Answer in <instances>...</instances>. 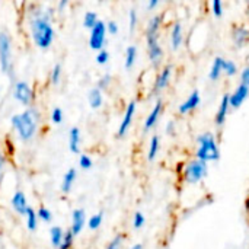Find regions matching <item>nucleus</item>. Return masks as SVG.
<instances>
[{
  "label": "nucleus",
  "instance_id": "7ed1b4c3",
  "mask_svg": "<svg viewBox=\"0 0 249 249\" xmlns=\"http://www.w3.org/2000/svg\"><path fill=\"white\" fill-rule=\"evenodd\" d=\"M196 152H194V158L198 160H203L206 163H212V162H217L220 159V146L217 142V137L210 133V131H204L200 133L196 139Z\"/></svg>",
  "mask_w": 249,
  "mask_h": 249
},
{
  "label": "nucleus",
  "instance_id": "f257e3e1",
  "mask_svg": "<svg viewBox=\"0 0 249 249\" xmlns=\"http://www.w3.org/2000/svg\"><path fill=\"white\" fill-rule=\"evenodd\" d=\"M34 10L28 12V29L34 45L39 50H48L55 39V29L53 19L55 9L48 6L45 9L32 4Z\"/></svg>",
  "mask_w": 249,
  "mask_h": 249
},
{
  "label": "nucleus",
  "instance_id": "49530a36",
  "mask_svg": "<svg viewBox=\"0 0 249 249\" xmlns=\"http://www.w3.org/2000/svg\"><path fill=\"white\" fill-rule=\"evenodd\" d=\"M160 6V0H149L147 3H146V9L149 10V12H153L155 9H158Z\"/></svg>",
  "mask_w": 249,
  "mask_h": 249
},
{
  "label": "nucleus",
  "instance_id": "37998d69",
  "mask_svg": "<svg viewBox=\"0 0 249 249\" xmlns=\"http://www.w3.org/2000/svg\"><path fill=\"white\" fill-rule=\"evenodd\" d=\"M107 32H108L109 35H112V36L118 35V32H120L118 23H117L115 20H108V22H107Z\"/></svg>",
  "mask_w": 249,
  "mask_h": 249
},
{
  "label": "nucleus",
  "instance_id": "b1692460",
  "mask_svg": "<svg viewBox=\"0 0 249 249\" xmlns=\"http://www.w3.org/2000/svg\"><path fill=\"white\" fill-rule=\"evenodd\" d=\"M88 102L92 109H99L104 105V92L99 90L96 86L92 88L88 93Z\"/></svg>",
  "mask_w": 249,
  "mask_h": 249
},
{
  "label": "nucleus",
  "instance_id": "473e14b6",
  "mask_svg": "<svg viewBox=\"0 0 249 249\" xmlns=\"http://www.w3.org/2000/svg\"><path fill=\"white\" fill-rule=\"evenodd\" d=\"M210 10H212V15L214 18H217V19L222 18L225 15V4H223V1L222 0H213L210 3Z\"/></svg>",
  "mask_w": 249,
  "mask_h": 249
},
{
  "label": "nucleus",
  "instance_id": "e433bc0d",
  "mask_svg": "<svg viewBox=\"0 0 249 249\" xmlns=\"http://www.w3.org/2000/svg\"><path fill=\"white\" fill-rule=\"evenodd\" d=\"M144 225H146V216L142 212H136L133 216V228L136 231H140L144 228Z\"/></svg>",
  "mask_w": 249,
  "mask_h": 249
},
{
  "label": "nucleus",
  "instance_id": "9d476101",
  "mask_svg": "<svg viewBox=\"0 0 249 249\" xmlns=\"http://www.w3.org/2000/svg\"><path fill=\"white\" fill-rule=\"evenodd\" d=\"M136 112H137V102L136 101H130L125 107V111H124V115L121 118V123H120V127L117 130V136L120 139L125 137L133 125V121H134V117H136Z\"/></svg>",
  "mask_w": 249,
  "mask_h": 249
},
{
  "label": "nucleus",
  "instance_id": "58836bf2",
  "mask_svg": "<svg viewBox=\"0 0 249 249\" xmlns=\"http://www.w3.org/2000/svg\"><path fill=\"white\" fill-rule=\"evenodd\" d=\"M137 25H139V13H137V10L133 7V9H130V12H128V28H130V31L134 32L136 28H137Z\"/></svg>",
  "mask_w": 249,
  "mask_h": 249
},
{
  "label": "nucleus",
  "instance_id": "a18cd8bd",
  "mask_svg": "<svg viewBox=\"0 0 249 249\" xmlns=\"http://www.w3.org/2000/svg\"><path fill=\"white\" fill-rule=\"evenodd\" d=\"M69 0H60L57 4H55V12H58V13H63L67 7H69Z\"/></svg>",
  "mask_w": 249,
  "mask_h": 249
},
{
  "label": "nucleus",
  "instance_id": "2f4dec72",
  "mask_svg": "<svg viewBox=\"0 0 249 249\" xmlns=\"http://www.w3.org/2000/svg\"><path fill=\"white\" fill-rule=\"evenodd\" d=\"M36 216H38V220L42 222V223H51L53 222V213L48 207L45 206H41L38 210H36Z\"/></svg>",
  "mask_w": 249,
  "mask_h": 249
},
{
  "label": "nucleus",
  "instance_id": "aec40b11",
  "mask_svg": "<svg viewBox=\"0 0 249 249\" xmlns=\"http://www.w3.org/2000/svg\"><path fill=\"white\" fill-rule=\"evenodd\" d=\"M82 147V131L79 127H71L69 131V149L71 153L79 155Z\"/></svg>",
  "mask_w": 249,
  "mask_h": 249
},
{
  "label": "nucleus",
  "instance_id": "79ce46f5",
  "mask_svg": "<svg viewBox=\"0 0 249 249\" xmlns=\"http://www.w3.org/2000/svg\"><path fill=\"white\" fill-rule=\"evenodd\" d=\"M239 83L245 85L249 88V64L244 66L239 71Z\"/></svg>",
  "mask_w": 249,
  "mask_h": 249
},
{
  "label": "nucleus",
  "instance_id": "1a4fd4ad",
  "mask_svg": "<svg viewBox=\"0 0 249 249\" xmlns=\"http://www.w3.org/2000/svg\"><path fill=\"white\" fill-rule=\"evenodd\" d=\"M172 74H174V66L172 64L162 66L159 73L156 74V77L153 80L152 93L153 95H160L165 89H168V86L171 85V80H172Z\"/></svg>",
  "mask_w": 249,
  "mask_h": 249
},
{
  "label": "nucleus",
  "instance_id": "412c9836",
  "mask_svg": "<svg viewBox=\"0 0 249 249\" xmlns=\"http://www.w3.org/2000/svg\"><path fill=\"white\" fill-rule=\"evenodd\" d=\"M77 179V169L76 168H70L67 169V172L63 175V179H61V185H60V190L63 194H70V191L73 190V185Z\"/></svg>",
  "mask_w": 249,
  "mask_h": 249
},
{
  "label": "nucleus",
  "instance_id": "f704fd0d",
  "mask_svg": "<svg viewBox=\"0 0 249 249\" xmlns=\"http://www.w3.org/2000/svg\"><path fill=\"white\" fill-rule=\"evenodd\" d=\"M124 241H125V235L124 233H117L111 241L109 244L107 245L105 249H123L124 247Z\"/></svg>",
  "mask_w": 249,
  "mask_h": 249
},
{
  "label": "nucleus",
  "instance_id": "c756f323",
  "mask_svg": "<svg viewBox=\"0 0 249 249\" xmlns=\"http://www.w3.org/2000/svg\"><path fill=\"white\" fill-rule=\"evenodd\" d=\"M102 223H104V213H102V212H99V213L92 214V216L88 219L86 226H88L90 231H98V229L102 226Z\"/></svg>",
  "mask_w": 249,
  "mask_h": 249
},
{
  "label": "nucleus",
  "instance_id": "393cba45",
  "mask_svg": "<svg viewBox=\"0 0 249 249\" xmlns=\"http://www.w3.org/2000/svg\"><path fill=\"white\" fill-rule=\"evenodd\" d=\"M160 152V136L153 134L149 140V147H147V160L153 162Z\"/></svg>",
  "mask_w": 249,
  "mask_h": 249
},
{
  "label": "nucleus",
  "instance_id": "9b49d317",
  "mask_svg": "<svg viewBox=\"0 0 249 249\" xmlns=\"http://www.w3.org/2000/svg\"><path fill=\"white\" fill-rule=\"evenodd\" d=\"M163 109H165V104H163V101L160 98H158L153 108L150 109V112L144 118V123H143V131L144 133H149L152 128L156 127V124L159 123V120H160V117L163 114Z\"/></svg>",
  "mask_w": 249,
  "mask_h": 249
},
{
  "label": "nucleus",
  "instance_id": "a211bd4d",
  "mask_svg": "<svg viewBox=\"0 0 249 249\" xmlns=\"http://www.w3.org/2000/svg\"><path fill=\"white\" fill-rule=\"evenodd\" d=\"M231 109L232 108H231V104H229V93H223L222 98H220V102H219L216 115H214V124L217 127H223L225 125Z\"/></svg>",
  "mask_w": 249,
  "mask_h": 249
},
{
  "label": "nucleus",
  "instance_id": "72a5a7b5",
  "mask_svg": "<svg viewBox=\"0 0 249 249\" xmlns=\"http://www.w3.org/2000/svg\"><path fill=\"white\" fill-rule=\"evenodd\" d=\"M112 85V74L111 73H105V74H102L99 79H98V83H96V88L99 89V90H107V89H109V86Z\"/></svg>",
  "mask_w": 249,
  "mask_h": 249
},
{
  "label": "nucleus",
  "instance_id": "4be33fe9",
  "mask_svg": "<svg viewBox=\"0 0 249 249\" xmlns=\"http://www.w3.org/2000/svg\"><path fill=\"white\" fill-rule=\"evenodd\" d=\"M223 63H225V57H222V55H216L213 58V63H212L210 70H209V80L210 82H217L222 77Z\"/></svg>",
  "mask_w": 249,
  "mask_h": 249
},
{
  "label": "nucleus",
  "instance_id": "09e8293b",
  "mask_svg": "<svg viewBox=\"0 0 249 249\" xmlns=\"http://www.w3.org/2000/svg\"><path fill=\"white\" fill-rule=\"evenodd\" d=\"M130 249H144V247H143V244H134L130 247Z\"/></svg>",
  "mask_w": 249,
  "mask_h": 249
},
{
  "label": "nucleus",
  "instance_id": "ea45409f",
  "mask_svg": "<svg viewBox=\"0 0 249 249\" xmlns=\"http://www.w3.org/2000/svg\"><path fill=\"white\" fill-rule=\"evenodd\" d=\"M73 244H74V235L69 229V231H66L64 239H63V242H61V245H60L58 249H73Z\"/></svg>",
  "mask_w": 249,
  "mask_h": 249
},
{
  "label": "nucleus",
  "instance_id": "a878e982",
  "mask_svg": "<svg viewBox=\"0 0 249 249\" xmlns=\"http://www.w3.org/2000/svg\"><path fill=\"white\" fill-rule=\"evenodd\" d=\"M64 229L61 226H53L50 229V242H51V247L54 249L60 248L63 239H64Z\"/></svg>",
  "mask_w": 249,
  "mask_h": 249
},
{
  "label": "nucleus",
  "instance_id": "4468645a",
  "mask_svg": "<svg viewBox=\"0 0 249 249\" xmlns=\"http://www.w3.org/2000/svg\"><path fill=\"white\" fill-rule=\"evenodd\" d=\"M232 42L235 48L241 50L249 44V26L247 23H236L232 28Z\"/></svg>",
  "mask_w": 249,
  "mask_h": 249
},
{
  "label": "nucleus",
  "instance_id": "6e6552de",
  "mask_svg": "<svg viewBox=\"0 0 249 249\" xmlns=\"http://www.w3.org/2000/svg\"><path fill=\"white\" fill-rule=\"evenodd\" d=\"M107 23L99 20L90 31H89V47L95 51H101L105 48L107 44Z\"/></svg>",
  "mask_w": 249,
  "mask_h": 249
},
{
  "label": "nucleus",
  "instance_id": "ddd939ff",
  "mask_svg": "<svg viewBox=\"0 0 249 249\" xmlns=\"http://www.w3.org/2000/svg\"><path fill=\"white\" fill-rule=\"evenodd\" d=\"M184 38H185V32H184V26L179 20H175L169 29V45L172 51H178L181 50V47L184 45Z\"/></svg>",
  "mask_w": 249,
  "mask_h": 249
},
{
  "label": "nucleus",
  "instance_id": "cd10ccee",
  "mask_svg": "<svg viewBox=\"0 0 249 249\" xmlns=\"http://www.w3.org/2000/svg\"><path fill=\"white\" fill-rule=\"evenodd\" d=\"M101 19H99V16H98V13L96 12H92V10H89V12H86L85 15H83V19H82V23H83V26L86 28V29H92L98 22H99Z\"/></svg>",
  "mask_w": 249,
  "mask_h": 249
},
{
  "label": "nucleus",
  "instance_id": "6ab92c4d",
  "mask_svg": "<svg viewBox=\"0 0 249 249\" xmlns=\"http://www.w3.org/2000/svg\"><path fill=\"white\" fill-rule=\"evenodd\" d=\"M163 26V15L162 13H156L153 15L147 23H146V29H144V36H159L160 35V29Z\"/></svg>",
  "mask_w": 249,
  "mask_h": 249
},
{
  "label": "nucleus",
  "instance_id": "bb28decb",
  "mask_svg": "<svg viewBox=\"0 0 249 249\" xmlns=\"http://www.w3.org/2000/svg\"><path fill=\"white\" fill-rule=\"evenodd\" d=\"M25 220H26L25 222L26 223V229L29 232H35L38 229L39 220H38V216H36V210L35 209H32V207L28 209V212L25 213Z\"/></svg>",
  "mask_w": 249,
  "mask_h": 249
},
{
  "label": "nucleus",
  "instance_id": "c85d7f7f",
  "mask_svg": "<svg viewBox=\"0 0 249 249\" xmlns=\"http://www.w3.org/2000/svg\"><path fill=\"white\" fill-rule=\"evenodd\" d=\"M223 74H226L228 77H235L236 74H239V67L236 64V61L233 60H226L225 58V63H223Z\"/></svg>",
  "mask_w": 249,
  "mask_h": 249
},
{
  "label": "nucleus",
  "instance_id": "0eeeda50",
  "mask_svg": "<svg viewBox=\"0 0 249 249\" xmlns=\"http://www.w3.org/2000/svg\"><path fill=\"white\" fill-rule=\"evenodd\" d=\"M160 35L159 36H147L146 38V45H147V57H149V61L153 67H160L162 66V61H163V57H165V51H163V47L159 41Z\"/></svg>",
  "mask_w": 249,
  "mask_h": 249
},
{
  "label": "nucleus",
  "instance_id": "f3484780",
  "mask_svg": "<svg viewBox=\"0 0 249 249\" xmlns=\"http://www.w3.org/2000/svg\"><path fill=\"white\" fill-rule=\"evenodd\" d=\"M10 206L13 209V212L19 216H25V213L28 212V209L31 207L26 198V194L22 190H16L10 198Z\"/></svg>",
  "mask_w": 249,
  "mask_h": 249
},
{
  "label": "nucleus",
  "instance_id": "c03bdc74",
  "mask_svg": "<svg viewBox=\"0 0 249 249\" xmlns=\"http://www.w3.org/2000/svg\"><path fill=\"white\" fill-rule=\"evenodd\" d=\"M165 131H166V134H168V136H175V134H177V125H175V121H174V120L168 121Z\"/></svg>",
  "mask_w": 249,
  "mask_h": 249
},
{
  "label": "nucleus",
  "instance_id": "2eb2a0df",
  "mask_svg": "<svg viewBox=\"0 0 249 249\" xmlns=\"http://www.w3.org/2000/svg\"><path fill=\"white\" fill-rule=\"evenodd\" d=\"M249 98V88L242 85V83H238L233 89V92L229 93V104H231V108L232 109H238L244 105V102Z\"/></svg>",
  "mask_w": 249,
  "mask_h": 249
},
{
  "label": "nucleus",
  "instance_id": "a19ab883",
  "mask_svg": "<svg viewBox=\"0 0 249 249\" xmlns=\"http://www.w3.org/2000/svg\"><path fill=\"white\" fill-rule=\"evenodd\" d=\"M95 60H96V63H98L99 66L107 64V63L109 61V51H108L107 48H104V50L98 51V54H96Z\"/></svg>",
  "mask_w": 249,
  "mask_h": 249
},
{
  "label": "nucleus",
  "instance_id": "c9c22d12",
  "mask_svg": "<svg viewBox=\"0 0 249 249\" xmlns=\"http://www.w3.org/2000/svg\"><path fill=\"white\" fill-rule=\"evenodd\" d=\"M92 166H93V159L89 155L82 153L79 156V168L83 171H89V169H92Z\"/></svg>",
  "mask_w": 249,
  "mask_h": 249
},
{
  "label": "nucleus",
  "instance_id": "8fccbe9b",
  "mask_svg": "<svg viewBox=\"0 0 249 249\" xmlns=\"http://www.w3.org/2000/svg\"><path fill=\"white\" fill-rule=\"evenodd\" d=\"M247 13L249 15V1H247Z\"/></svg>",
  "mask_w": 249,
  "mask_h": 249
},
{
  "label": "nucleus",
  "instance_id": "423d86ee",
  "mask_svg": "<svg viewBox=\"0 0 249 249\" xmlns=\"http://www.w3.org/2000/svg\"><path fill=\"white\" fill-rule=\"evenodd\" d=\"M12 95H13V99L19 102L20 105H23L25 108L32 107L35 101V92L26 80H16L13 83Z\"/></svg>",
  "mask_w": 249,
  "mask_h": 249
},
{
  "label": "nucleus",
  "instance_id": "39448f33",
  "mask_svg": "<svg viewBox=\"0 0 249 249\" xmlns=\"http://www.w3.org/2000/svg\"><path fill=\"white\" fill-rule=\"evenodd\" d=\"M13 42L6 31H0V70L9 74L13 70Z\"/></svg>",
  "mask_w": 249,
  "mask_h": 249
},
{
  "label": "nucleus",
  "instance_id": "f03ea898",
  "mask_svg": "<svg viewBox=\"0 0 249 249\" xmlns=\"http://www.w3.org/2000/svg\"><path fill=\"white\" fill-rule=\"evenodd\" d=\"M39 124L41 112L35 107H29L25 111L10 117V125L22 143H29L36 137L39 131Z\"/></svg>",
  "mask_w": 249,
  "mask_h": 249
},
{
  "label": "nucleus",
  "instance_id": "5701e85b",
  "mask_svg": "<svg viewBox=\"0 0 249 249\" xmlns=\"http://www.w3.org/2000/svg\"><path fill=\"white\" fill-rule=\"evenodd\" d=\"M137 57H139V48L137 45L131 44L125 48V55H124V67L125 70H131L136 63H137Z\"/></svg>",
  "mask_w": 249,
  "mask_h": 249
},
{
  "label": "nucleus",
  "instance_id": "dca6fc26",
  "mask_svg": "<svg viewBox=\"0 0 249 249\" xmlns=\"http://www.w3.org/2000/svg\"><path fill=\"white\" fill-rule=\"evenodd\" d=\"M86 223H88L86 212L83 209H74L71 212V222H70V228H69L70 232L74 235V238L79 236L83 232Z\"/></svg>",
  "mask_w": 249,
  "mask_h": 249
},
{
  "label": "nucleus",
  "instance_id": "f8f14e48",
  "mask_svg": "<svg viewBox=\"0 0 249 249\" xmlns=\"http://www.w3.org/2000/svg\"><path fill=\"white\" fill-rule=\"evenodd\" d=\"M201 105V93L198 89H194L184 102H181L178 105V112L181 115H188L191 112H194L198 107Z\"/></svg>",
  "mask_w": 249,
  "mask_h": 249
},
{
  "label": "nucleus",
  "instance_id": "4c0bfd02",
  "mask_svg": "<svg viewBox=\"0 0 249 249\" xmlns=\"http://www.w3.org/2000/svg\"><path fill=\"white\" fill-rule=\"evenodd\" d=\"M50 118H51V123L53 124H61L63 123V120H64V112H63V109L60 108V107H55V108H53V111H51V114H50Z\"/></svg>",
  "mask_w": 249,
  "mask_h": 249
},
{
  "label": "nucleus",
  "instance_id": "20e7f679",
  "mask_svg": "<svg viewBox=\"0 0 249 249\" xmlns=\"http://www.w3.org/2000/svg\"><path fill=\"white\" fill-rule=\"evenodd\" d=\"M209 175V163L198 160V159H190L184 163L181 171V178L187 185H198L201 184Z\"/></svg>",
  "mask_w": 249,
  "mask_h": 249
},
{
  "label": "nucleus",
  "instance_id": "de8ad7c7",
  "mask_svg": "<svg viewBox=\"0 0 249 249\" xmlns=\"http://www.w3.org/2000/svg\"><path fill=\"white\" fill-rule=\"evenodd\" d=\"M6 162H7V159H6L4 153L0 150V179L3 177V172H4V168H6Z\"/></svg>",
  "mask_w": 249,
  "mask_h": 249
},
{
  "label": "nucleus",
  "instance_id": "7c9ffc66",
  "mask_svg": "<svg viewBox=\"0 0 249 249\" xmlns=\"http://www.w3.org/2000/svg\"><path fill=\"white\" fill-rule=\"evenodd\" d=\"M61 76H63L61 64H60V63H55V64L53 66L51 71H50V82H51V85H54V86L60 85V82H61Z\"/></svg>",
  "mask_w": 249,
  "mask_h": 249
}]
</instances>
